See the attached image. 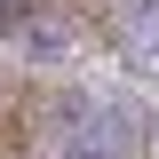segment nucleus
<instances>
[{"label":"nucleus","instance_id":"nucleus-1","mask_svg":"<svg viewBox=\"0 0 159 159\" xmlns=\"http://www.w3.org/2000/svg\"><path fill=\"white\" fill-rule=\"evenodd\" d=\"M72 159H111V151H72Z\"/></svg>","mask_w":159,"mask_h":159}]
</instances>
